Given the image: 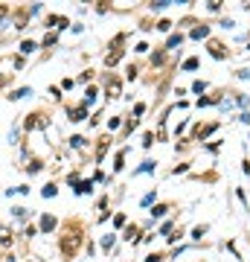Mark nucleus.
Masks as SVG:
<instances>
[{
  "mask_svg": "<svg viewBox=\"0 0 250 262\" xmlns=\"http://www.w3.org/2000/svg\"><path fill=\"white\" fill-rule=\"evenodd\" d=\"M137 233H140V230L131 225V227H128V233H125V239H128V242H134V239H137Z\"/></svg>",
  "mask_w": 250,
  "mask_h": 262,
  "instance_id": "f8f14e48",
  "label": "nucleus"
},
{
  "mask_svg": "<svg viewBox=\"0 0 250 262\" xmlns=\"http://www.w3.org/2000/svg\"><path fill=\"white\" fill-rule=\"evenodd\" d=\"M87 117V105H79V108H70V120L73 122H82Z\"/></svg>",
  "mask_w": 250,
  "mask_h": 262,
  "instance_id": "f03ea898",
  "label": "nucleus"
},
{
  "mask_svg": "<svg viewBox=\"0 0 250 262\" xmlns=\"http://www.w3.org/2000/svg\"><path fill=\"white\" fill-rule=\"evenodd\" d=\"M3 15H6V6H0V18H3Z\"/></svg>",
  "mask_w": 250,
  "mask_h": 262,
  "instance_id": "4be33fe9",
  "label": "nucleus"
},
{
  "mask_svg": "<svg viewBox=\"0 0 250 262\" xmlns=\"http://www.w3.org/2000/svg\"><path fill=\"white\" fill-rule=\"evenodd\" d=\"M157 29H160V32H169V29H172V24H169V20H160Z\"/></svg>",
  "mask_w": 250,
  "mask_h": 262,
  "instance_id": "f3484780",
  "label": "nucleus"
},
{
  "mask_svg": "<svg viewBox=\"0 0 250 262\" xmlns=\"http://www.w3.org/2000/svg\"><path fill=\"white\" fill-rule=\"evenodd\" d=\"M76 192H79V195H87V192H90V181H84V184H76Z\"/></svg>",
  "mask_w": 250,
  "mask_h": 262,
  "instance_id": "9d476101",
  "label": "nucleus"
},
{
  "mask_svg": "<svg viewBox=\"0 0 250 262\" xmlns=\"http://www.w3.org/2000/svg\"><path fill=\"white\" fill-rule=\"evenodd\" d=\"M108 94H111V99H113V96H120V82H117V79L108 82Z\"/></svg>",
  "mask_w": 250,
  "mask_h": 262,
  "instance_id": "6e6552de",
  "label": "nucleus"
},
{
  "mask_svg": "<svg viewBox=\"0 0 250 262\" xmlns=\"http://www.w3.org/2000/svg\"><path fill=\"white\" fill-rule=\"evenodd\" d=\"M160 259H163V256H160V253H151V256H148L146 262H160Z\"/></svg>",
  "mask_w": 250,
  "mask_h": 262,
  "instance_id": "412c9836",
  "label": "nucleus"
},
{
  "mask_svg": "<svg viewBox=\"0 0 250 262\" xmlns=\"http://www.w3.org/2000/svg\"><path fill=\"white\" fill-rule=\"evenodd\" d=\"M120 58H122V50H113L111 56L105 58V64H108V67H113V64H117V61H120Z\"/></svg>",
  "mask_w": 250,
  "mask_h": 262,
  "instance_id": "0eeeda50",
  "label": "nucleus"
},
{
  "mask_svg": "<svg viewBox=\"0 0 250 262\" xmlns=\"http://www.w3.org/2000/svg\"><path fill=\"white\" fill-rule=\"evenodd\" d=\"M122 163H125V158H122V155H117V160H113V169H122Z\"/></svg>",
  "mask_w": 250,
  "mask_h": 262,
  "instance_id": "aec40b11",
  "label": "nucleus"
},
{
  "mask_svg": "<svg viewBox=\"0 0 250 262\" xmlns=\"http://www.w3.org/2000/svg\"><path fill=\"white\" fill-rule=\"evenodd\" d=\"M189 35H192L195 41H201V38H207V35H210V27H198V29H192Z\"/></svg>",
  "mask_w": 250,
  "mask_h": 262,
  "instance_id": "423d86ee",
  "label": "nucleus"
},
{
  "mask_svg": "<svg viewBox=\"0 0 250 262\" xmlns=\"http://www.w3.org/2000/svg\"><path fill=\"white\" fill-rule=\"evenodd\" d=\"M53 227H56V219H53V215H44V219H41V230H44V233H50Z\"/></svg>",
  "mask_w": 250,
  "mask_h": 262,
  "instance_id": "20e7f679",
  "label": "nucleus"
},
{
  "mask_svg": "<svg viewBox=\"0 0 250 262\" xmlns=\"http://www.w3.org/2000/svg\"><path fill=\"white\" fill-rule=\"evenodd\" d=\"M180 41H184V38H180V35H172V38H169V47H177Z\"/></svg>",
  "mask_w": 250,
  "mask_h": 262,
  "instance_id": "a211bd4d",
  "label": "nucleus"
},
{
  "mask_svg": "<svg viewBox=\"0 0 250 262\" xmlns=\"http://www.w3.org/2000/svg\"><path fill=\"white\" fill-rule=\"evenodd\" d=\"M198 67V58H186L184 61V70H195Z\"/></svg>",
  "mask_w": 250,
  "mask_h": 262,
  "instance_id": "ddd939ff",
  "label": "nucleus"
},
{
  "mask_svg": "<svg viewBox=\"0 0 250 262\" xmlns=\"http://www.w3.org/2000/svg\"><path fill=\"white\" fill-rule=\"evenodd\" d=\"M210 53H213V58H224V56H227V50H224L218 41H213V44H210Z\"/></svg>",
  "mask_w": 250,
  "mask_h": 262,
  "instance_id": "7ed1b4c3",
  "label": "nucleus"
},
{
  "mask_svg": "<svg viewBox=\"0 0 250 262\" xmlns=\"http://www.w3.org/2000/svg\"><path fill=\"white\" fill-rule=\"evenodd\" d=\"M50 27H56V29H64V27H67V18H50Z\"/></svg>",
  "mask_w": 250,
  "mask_h": 262,
  "instance_id": "9b49d317",
  "label": "nucleus"
},
{
  "mask_svg": "<svg viewBox=\"0 0 250 262\" xmlns=\"http://www.w3.org/2000/svg\"><path fill=\"white\" fill-rule=\"evenodd\" d=\"M113 225H117V227H122V225H125V215H122V213H117V215H113Z\"/></svg>",
  "mask_w": 250,
  "mask_h": 262,
  "instance_id": "2eb2a0df",
  "label": "nucleus"
},
{
  "mask_svg": "<svg viewBox=\"0 0 250 262\" xmlns=\"http://www.w3.org/2000/svg\"><path fill=\"white\" fill-rule=\"evenodd\" d=\"M44 195H47V198L56 195V184H47V187H44Z\"/></svg>",
  "mask_w": 250,
  "mask_h": 262,
  "instance_id": "4468645a",
  "label": "nucleus"
},
{
  "mask_svg": "<svg viewBox=\"0 0 250 262\" xmlns=\"http://www.w3.org/2000/svg\"><path fill=\"white\" fill-rule=\"evenodd\" d=\"M20 50H24V53H32V50H35V44H32V41H24V44H20Z\"/></svg>",
  "mask_w": 250,
  "mask_h": 262,
  "instance_id": "dca6fc26",
  "label": "nucleus"
},
{
  "mask_svg": "<svg viewBox=\"0 0 250 262\" xmlns=\"http://www.w3.org/2000/svg\"><path fill=\"white\" fill-rule=\"evenodd\" d=\"M213 131H215V122H213V125H204V128L198 125V128H195V137L201 140V137H207V134H213Z\"/></svg>",
  "mask_w": 250,
  "mask_h": 262,
  "instance_id": "39448f33",
  "label": "nucleus"
},
{
  "mask_svg": "<svg viewBox=\"0 0 250 262\" xmlns=\"http://www.w3.org/2000/svg\"><path fill=\"white\" fill-rule=\"evenodd\" d=\"M35 125H41V117H38V114H29L27 117V128H35Z\"/></svg>",
  "mask_w": 250,
  "mask_h": 262,
  "instance_id": "1a4fd4ad",
  "label": "nucleus"
},
{
  "mask_svg": "<svg viewBox=\"0 0 250 262\" xmlns=\"http://www.w3.org/2000/svg\"><path fill=\"white\" fill-rule=\"evenodd\" d=\"M79 245H82V236L79 233L64 236V239H61V253H64V256H73V253L79 251Z\"/></svg>",
  "mask_w": 250,
  "mask_h": 262,
  "instance_id": "f257e3e1",
  "label": "nucleus"
},
{
  "mask_svg": "<svg viewBox=\"0 0 250 262\" xmlns=\"http://www.w3.org/2000/svg\"><path fill=\"white\" fill-rule=\"evenodd\" d=\"M111 245H113V236H105V239H102V248H105V251H108Z\"/></svg>",
  "mask_w": 250,
  "mask_h": 262,
  "instance_id": "6ab92c4d",
  "label": "nucleus"
}]
</instances>
